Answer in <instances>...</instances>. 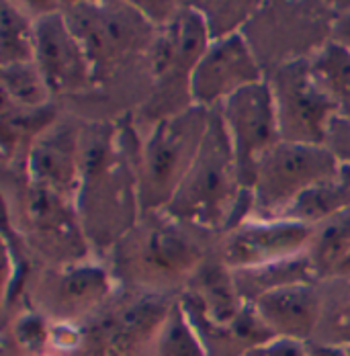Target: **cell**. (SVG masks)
I'll return each instance as SVG.
<instances>
[{"instance_id":"6da1fadb","label":"cell","mask_w":350,"mask_h":356,"mask_svg":"<svg viewBox=\"0 0 350 356\" xmlns=\"http://www.w3.org/2000/svg\"><path fill=\"white\" fill-rule=\"evenodd\" d=\"M140 152L134 115L117 123H82L76 209L97 260H105L140 221Z\"/></svg>"},{"instance_id":"7a4b0ae2","label":"cell","mask_w":350,"mask_h":356,"mask_svg":"<svg viewBox=\"0 0 350 356\" xmlns=\"http://www.w3.org/2000/svg\"><path fill=\"white\" fill-rule=\"evenodd\" d=\"M215 242L217 234L166 211H148L103 262L119 289L178 299L215 252Z\"/></svg>"},{"instance_id":"3957f363","label":"cell","mask_w":350,"mask_h":356,"mask_svg":"<svg viewBox=\"0 0 350 356\" xmlns=\"http://www.w3.org/2000/svg\"><path fill=\"white\" fill-rule=\"evenodd\" d=\"M60 13L82 43L93 68V86L109 82L152 84L150 54L158 27L140 6L125 0H68Z\"/></svg>"},{"instance_id":"277c9868","label":"cell","mask_w":350,"mask_h":356,"mask_svg":"<svg viewBox=\"0 0 350 356\" xmlns=\"http://www.w3.org/2000/svg\"><path fill=\"white\" fill-rule=\"evenodd\" d=\"M0 186L4 229L35 264H74L95 258L74 201L29 180L19 168H2Z\"/></svg>"},{"instance_id":"5b68a950","label":"cell","mask_w":350,"mask_h":356,"mask_svg":"<svg viewBox=\"0 0 350 356\" xmlns=\"http://www.w3.org/2000/svg\"><path fill=\"white\" fill-rule=\"evenodd\" d=\"M162 211L217 236L252 211V193L240 180L236 154L217 108H211L209 129L193 168Z\"/></svg>"},{"instance_id":"8992f818","label":"cell","mask_w":350,"mask_h":356,"mask_svg":"<svg viewBox=\"0 0 350 356\" xmlns=\"http://www.w3.org/2000/svg\"><path fill=\"white\" fill-rule=\"evenodd\" d=\"M178 305L207 356H246L275 340L254 305L240 297L232 270L215 252L180 293Z\"/></svg>"},{"instance_id":"52a82bcc","label":"cell","mask_w":350,"mask_h":356,"mask_svg":"<svg viewBox=\"0 0 350 356\" xmlns=\"http://www.w3.org/2000/svg\"><path fill=\"white\" fill-rule=\"evenodd\" d=\"M209 45V31L193 2H180L175 19L158 29L150 54L152 95L134 115V125L140 136L156 123L195 107L191 80Z\"/></svg>"},{"instance_id":"ba28073f","label":"cell","mask_w":350,"mask_h":356,"mask_svg":"<svg viewBox=\"0 0 350 356\" xmlns=\"http://www.w3.org/2000/svg\"><path fill=\"white\" fill-rule=\"evenodd\" d=\"M336 4L324 0L260 2L242 35L264 76L287 64L312 60L332 41Z\"/></svg>"},{"instance_id":"9c48e42d","label":"cell","mask_w":350,"mask_h":356,"mask_svg":"<svg viewBox=\"0 0 350 356\" xmlns=\"http://www.w3.org/2000/svg\"><path fill=\"white\" fill-rule=\"evenodd\" d=\"M211 111L191 107L141 136V213L162 211L193 168L209 129Z\"/></svg>"},{"instance_id":"30bf717a","label":"cell","mask_w":350,"mask_h":356,"mask_svg":"<svg viewBox=\"0 0 350 356\" xmlns=\"http://www.w3.org/2000/svg\"><path fill=\"white\" fill-rule=\"evenodd\" d=\"M117 291L119 285L109 266L97 258L74 264H33L23 293V309H33L49 325H82Z\"/></svg>"},{"instance_id":"8fae6325","label":"cell","mask_w":350,"mask_h":356,"mask_svg":"<svg viewBox=\"0 0 350 356\" xmlns=\"http://www.w3.org/2000/svg\"><path fill=\"white\" fill-rule=\"evenodd\" d=\"M175 303L168 297L119 289L103 309L78 325V346L68 356H154Z\"/></svg>"},{"instance_id":"7c38bea8","label":"cell","mask_w":350,"mask_h":356,"mask_svg":"<svg viewBox=\"0 0 350 356\" xmlns=\"http://www.w3.org/2000/svg\"><path fill=\"white\" fill-rule=\"evenodd\" d=\"M340 162L326 145L279 142L256 164L252 184V211L256 219H283L315 184L332 178Z\"/></svg>"},{"instance_id":"4fadbf2b","label":"cell","mask_w":350,"mask_h":356,"mask_svg":"<svg viewBox=\"0 0 350 356\" xmlns=\"http://www.w3.org/2000/svg\"><path fill=\"white\" fill-rule=\"evenodd\" d=\"M271 86L280 142L326 145L336 107L315 80L310 60L287 64L267 76Z\"/></svg>"},{"instance_id":"5bb4252c","label":"cell","mask_w":350,"mask_h":356,"mask_svg":"<svg viewBox=\"0 0 350 356\" xmlns=\"http://www.w3.org/2000/svg\"><path fill=\"white\" fill-rule=\"evenodd\" d=\"M236 154L244 188L252 191L256 164L264 152L280 142L279 123L269 82L248 86L217 108Z\"/></svg>"},{"instance_id":"9a60e30c","label":"cell","mask_w":350,"mask_h":356,"mask_svg":"<svg viewBox=\"0 0 350 356\" xmlns=\"http://www.w3.org/2000/svg\"><path fill=\"white\" fill-rule=\"evenodd\" d=\"M312 227L287 219L246 217L217 236L215 256L230 268H256L308 252Z\"/></svg>"},{"instance_id":"2e32d148","label":"cell","mask_w":350,"mask_h":356,"mask_svg":"<svg viewBox=\"0 0 350 356\" xmlns=\"http://www.w3.org/2000/svg\"><path fill=\"white\" fill-rule=\"evenodd\" d=\"M33 62L56 105L78 99L93 88V68L86 51L60 8L35 21Z\"/></svg>"},{"instance_id":"e0dca14e","label":"cell","mask_w":350,"mask_h":356,"mask_svg":"<svg viewBox=\"0 0 350 356\" xmlns=\"http://www.w3.org/2000/svg\"><path fill=\"white\" fill-rule=\"evenodd\" d=\"M267 76L242 33L211 41L191 80L193 105L219 108L248 86L264 82Z\"/></svg>"},{"instance_id":"ac0fdd59","label":"cell","mask_w":350,"mask_h":356,"mask_svg":"<svg viewBox=\"0 0 350 356\" xmlns=\"http://www.w3.org/2000/svg\"><path fill=\"white\" fill-rule=\"evenodd\" d=\"M82 123V119L62 113L58 121L33 142L19 166L29 180L74 203L80 182Z\"/></svg>"},{"instance_id":"d6986e66","label":"cell","mask_w":350,"mask_h":356,"mask_svg":"<svg viewBox=\"0 0 350 356\" xmlns=\"http://www.w3.org/2000/svg\"><path fill=\"white\" fill-rule=\"evenodd\" d=\"M321 283V281H319ZM319 283H301L262 295L254 309L275 338L310 344L321 318Z\"/></svg>"},{"instance_id":"ffe728a7","label":"cell","mask_w":350,"mask_h":356,"mask_svg":"<svg viewBox=\"0 0 350 356\" xmlns=\"http://www.w3.org/2000/svg\"><path fill=\"white\" fill-rule=\"evenodd\" d=\"M62 115L56 103L41 108L19 107L2 97L0 107V143L2 168H19L37 138Z\"/></svg>"},{"instance_id":"44dd1931","label":"cell","mask_w":350,"mask_h":356,"mask_svg":"<svg viewBox=\"0 0 350 356\" xmlns=\"http://www.w3.org/2000/svg\"><path fill=\"white\" fill-rule=\"evenodd\" d=\"M232 275H234L236 291L250 305H254L262 295L283 289V286L301 285V283H319L317 273H315L308 252H303V254H299L295 258H287V260H280V262L267 264V266L232 270Z\"/></svg>"},{"instance_id":"7402d4cb","label":"cell","mask_w":350,"mask_h":356,"mask_svg":"<svg viewBox=\"0 0 350 356\" xmlns=\"http://www.w3.org/2000/svg\"><path fill=\"white\" fill-rule=\"evenodd\" d=\"M319 289L321 318L312 342L350 356V275L326 279Z\"/></svg>"},{"instance_id":"603a6c76","label":"cell","mask_w":350,"mask_h":356,"mask_svg":"<svg viewBox=\"0 0 350 356\" xmlns=\"http://www.w3.org/2000/svg\"><path fill=\"white\" fill-rule=\"evenodd\" d=\"M350 207V164H342L332 178L310 188L283 219L314 227L324 219Z\"/></svg>"},{"instance_id":"cb8c5ba5","label":"cell","mask_w":350,"mask_h":356,"mask_svg":"<svg viewBox=\"0 0 350 356\" xmlns=\"http://www.w3.org/2000/svg\"><path fill=\"white\" fill-rule=\"evenodd\" d=\"M350 254V207L312 227L308 256L317 279H332Z\"/></svg>"},{"instance_id":"d4e9b609","label":"cell","mask_w":350,"mask_h":356,"mask_svg":"<svg viewBox=\"0 0 350 356\" xmlns=\"http://www.w3.org/2000/svg\"><path fill=\"white\" fill-rule=\"evenodd\" d=\"M0 68L33 62L35 58V19L19 0L0 2Z\"/></svg>"},{"instance_id":"484cf974","label":"cell","mask_w":350,"mask_h":356,"mask_svg":"<svg viewBox=\"0 0 350 356\" xmlns=\"http://www.w3.org/2000/svg\"><path fill=\"white\" fill-rule=\"evenodd\" d=\"M315 80L328 95L340 119L350 121V51L330 41L310 60Z\"/></svg>"},{"instance_id":"4316f807","label":"cell","mask_w":350,"mask_h":356,"mask_svg":"<svg viewBox=\"0 0 350 356\" xmlns=\"http://www.w3.org/2000/svg\"><path fill=\"white\" fill-rule=\"evenodd\" d=\"M0 84H2V97L19 107L41 108L54 103L51 92L41 72L37 70L35 62L2 66Z\"/></svg>"},{"instance_id":"83f0119b","label":"cell","mask_w":350,"mask_h":356,"mask_svg":"<svg viewBox=\"0 0 350 356\" xmlns=\"http://www.w3.org/2000/svg\"><path fill=\"white\" fill-rule=\"evenodd\" d=\"M193 6L205 21L211 41H219L242 33L246 23L258 10L260 0H197Z\"/></svg>"},{"instance_id":"f1b7e54d","label":"cell","mask_w":350,"mask_h":356,"mask_svg":"<svg viewBox=\"0 0 350 356\" xmlns=\"http://www.w3.org/2000/svg\"><path fill=\"white\" fill-rule=\"evenodd\" d=\"M154 356H207L199 336L178 305V299L162 325Z\"/></svg>"},{"instance_id":"f546056e","label":"cell","mask_w":350,"mask_h":356,"mask_svg":"<svg viewBox=\"0 0 350 356\" xmlns=\"http://www.w3.org/2000/svg\"><path fill=\"white\" fill-rule=\"evenodd\" d=\"M326 147L334 154L340 164H350V121L336 117L328 129Z\"/></svg>"},{"instance_id":"4dcf8cb0","label":"cell","mask_w":350,"mask_h":356,"mask_svg":"<svg viewBox=\"0 0 350 356\" xmlns=\"http://www.w3.org/2000/svg\"><path fill=\"white\" fill-rule=\"evenodd\" d=\"M246 356H312L308 344L303 342H293V340H283V338H275L269 344L248 353Z\"/></svg>"},{"instance_id":"1f68e13d","label":"cell","mask_w":350,"mask_h":356,"mask_svg":"<svg viewBox=\"0 0 350 356\" xmlns=\"http://www.w3.org/2000/svg\"><path fill=\"white\" fill-rule=\"evenodd\" d=\"M136 4L140 6V10L160 29V27H164V25H168L173 19H175V15L178 13V8H180V2H145V0H136Z\"/></svg>"},{"instance_id":"d6a6232c","label":"cell","mask_w":350,"mask_h":356,"mask_svg":"<svg viewBox=\"0 0 350 356\" xmlns=\"http://www.w3.org/2000/svg\"><path fill=\"white\" fill-rule=\"evenodd\" d=\"M336 4V19L332 27V41L342 45L350 51V0H338Z\"/></svg>"},{"instance_id":"836d02e7","label":"cell","mask_w":350,"mask_h":356,"mask_svg":"<svg viewBox=\"0 0 350 356\" xmlns=\"http://www.w3.org/2000/svg\"><path fill=\"white\" fill-rule=\"evenodd\" d=\"M308 348H310V355L312 356H347L344 353L336 350V348L321 346V344H314V342H310V344H308Z\"/></svg>"},{"instance_id":"e575fe53","label":"cell","mask_w":350,"mask_h":356,"mask_svg":"<svg viewBox=\"0 0 350 356\" xmlns=\"http://www.w3.org/2000/svg\"><path fill=\"white\" fill-rule=\"evenodd\" d=\"M350 275V254L347 256V260L342 262V266L338 268V273L334 275V277H349Z\"/></svg>"}]
</instances>
